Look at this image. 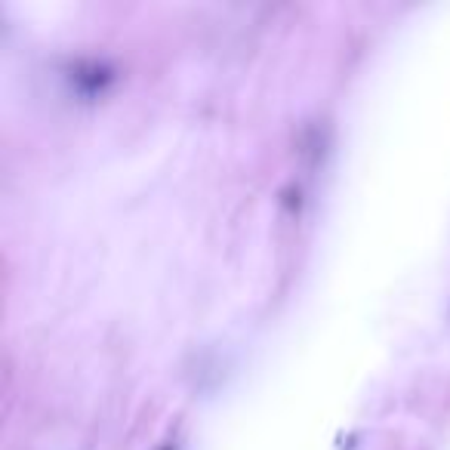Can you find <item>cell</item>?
<instances>
[]
</instances>
